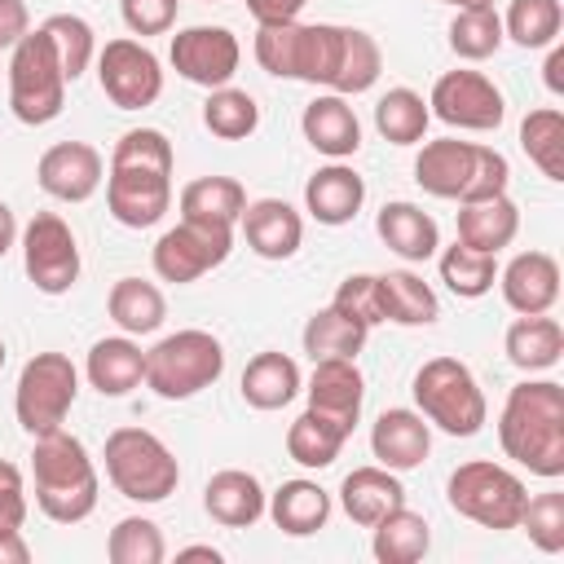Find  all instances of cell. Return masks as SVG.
Segmentation results:
<instances>
[{"label":"cell","mask_w":564,"mask_h":564,"mask_svg":"<svg viewBox=\"0 0 564 564\" xmlns=\"http://www.w3.org/2000/svg\"><path fill=\"white\" fill-rule=\"evenodd\" d=\"M498 441L511 463L542 480L564 476V388L555 379H520L498 414Z\"/></svg>","instance_id":"1"},{"label":"cell","mask_w":564,"mask_h":564,"mask_svg":"<svg viewBox=\"0 0 564 564\" xmlns=\"http://www.w3.org/2000/svg\"><path fill=\"white\" fill-rule=\"evenodd\" d=\"M31 485H35V507L57 520V524H79L97 511L101 498V476L79 436L66 427L35 436L31 445Z\"/></svg>","instance_id":"2"},{"label":"cell","mask_w":564,"mask_h":564,"mask_svg":"<svg viewBox=\"0 0 564 564\" xmlns=\"http://www.w3.org/2000/svg\"><path fill=\"white\" fill-rule=\"evenodd\" d=\"M423 150L414 154V181L432 198L449 203H480L494 194H507L511 185V163L494 145L458 141V137H436L419 141Z\"/></svg>","instance_id":"3"},{"label":"cell","mask_w":564,"mask_h":564,"mask_svg":"<svg viewBox=\"0 0 564 564\" xmlns=\"http://www.w3.org/2000/svg\"><path fill=\"white\" fill-rule=\"evenodd\" d=\"M344 31L339 22H269L256 26V62L260 70L278 75V79H300L313 88H330L335 70H339V53H344Z\"/></svg>","instance_id":"4"},{"label":"cell","mask_w":564,"mask_h":564,"mask_svg":"<svg viewBox=\"0 0 564 564\" xmlns=\"http://www.w3.org/2000/svg\"><path fill=\"white\" fill-rule=\"evenodd\" d=\"M410 392H414L419 414L432 427H441L445 436H476L485 427V419H489V401H485L471 366L458 361V357H432V361H423L414 370Z\"/></svg>","instance_id":"5"},{"label":"cell","mask_w":564,"mask_h":564,"mask_svg":"<svg viewBox=\"0 0 564 564\" xmlns=\"http://www.w3.org/2000/svg\"><path fill=\"white\" fill-rule=\"evenodd\" d=\"M101 458H106V480L128 502H145L150 507V502L172 498L176 485H181L176 454L150 427H115L106 436Z\"/></svg>","instance_id":"6"},{"label":"cell","mask_w":564,"mask_h":564,"mask_svg":"<svg viewBox=\"0 0 564 564\" xmlns=\"http://www.w3.org/2000/svg\"><path fill=\"white\" fill-rule=\"evenodd\" d=\"M225 375V344L212 330L185 326L145 348V388L163 401H189Z\"/></svg>","instance_id":"7"},{"label":"cell","mask_w":564,"mask_h":564,"mask_svg":"<svg viewBox=\"0 0 564 564\" xmlns=\"http://www.w3.org/2000/svg\"><path fill=\"white\" fill-rule=\"evenodd\" d=\"M445 498L463 520H471L480 529H494V533H507V529L520 524L529 489L511 467L489 463V458H471V463H458L449 471Z\"/></svg>","instance_id":"8"},{"label":"cell","mask_w":564,"mask_h":564,"mask_svg":"<svg viewBox=\"0 0 564 564\" xmlns=\"http://www.w3.org/2000/svg\"><path fill=\"white\" fill-rule=\"evenodd\" d=\"M66 106V75L48 44V35L35 26L9 48V110L26 128H44Z\"/></svg>","instance_id":"9"},{"label":"cell","mask_w":564,"mask_h":564,"mask_svg":"<svg viewBox=\"0 0 564 564\" xmlns=\"http://www.w3.org/2000/svg\"><path fill=\"white\" fill-rule=\"evenodd\" d=\"M75 397H79V370H75V361L66 352H35L18 370V388H13L18 427L31 441L57 432L66 423Z\"/></svg>","instance_id":"10"},{"label":"cell","mask_w":564,"mask_h":564,"mask_svg":"<svg viewBox=\"0 0 564 564\" xmlns=\"http://www.w3.org/2000/svg\"><path fill=\"white\" fill-rule=\"evenodd\" d=\"M234 251V225H216V220H194V216H181L172 229L159 234L154 251H150V264L163 282H198L203 273L220 269Z\"/></svg>","instance_id":"11"},{"label":"cell","mask_w":564,"mask_h":564,"mask_svg":"<svg viewBox=\"0 0 564 564\" xmlns=\"http://www.w3.org/2000/svg\"><path fill=\"white\" fill-rule=\"evenodd\" d=\"M22 269L40 295H66L79 282V242L57 212H35L22 234Z\"/></svg>","instance_id":"12"},{"label":"cell","mask_w":564,"mask_h":564,"mask_svg":"<svg viewBox=\"0 0 564 564\" xmlns=\"http://www.w3.org/2000/svg\"><path fill=\"white\" fill-rule=\"evenodd\" d=\"M97 84L110 106L145 110L163 93V62L141 40L119 35V40H106V48H97Z\"/></svg>","instance_id":"13"},{"label":"cell","mask_w":564,"mask_h":564,"mask_svg":"<svg viewBox=\"0 0 564 564\" xmlns=\"http://www.w3.org/2000/svg\"><path fill=\"white\" fill-rule=\"evenodd\" d=\"M427 110L463 132H494L507 119L502 88L480 70H445L427 93Z\"/></svg>","instance_id":"14"},{"label":"cell","mask_w":564,"mask_h":564,"mask_svg":"<svg viewBox=\"0 0 564 564\" xmlns=\"http://www.w3.org/2000/svg\"><path fill=\"white\" fill-rule=\"evenodd\" d=\"M172 70L198 88H225L234 84L238 75V62H242V44L229 26H185L172 35Z\"/></svg>","instance_id":"15"},{"label":"cell","mask_w":564,"mask_h":564,"mask_svg":"<svg viewBox=\"0 0 564 564\" xmlns=\"http://www.w3.org/2000/svg\"><path fill=\"white\" fill-rule=\"evenodd\" d=\"M106 207L123 229H150L172 207V172L159 167H106Z\"/></svg>","instance_id":"16"},{"label":"cell","mask_w":564,"mask_h":564,"mask_svg":"<svg viewBox=\"0 0 564 564\" xmlns=\"http://www.w3.org/2000/svg\"><path fill=\"white\" fill-rule=\"evenodd\" d=\"M35 181L57 203H88L106 181V159L88 141H57L40 154Z\"/></svg>","instance_id":"17"},{"label":"cell","mask_w":564,"mask_h":564,"mask_svg":"<svg viewBox=\"0 0 564 564\" xmlns=\"http://www.w3.org/2000/svg\"><path fill=\"white\" fill-rule=\"evenodd\" d=\"M370 454L379 467L388 471H414L427 463L432 454V423L419 414V410H405V405H392L383 410L375 423H370Z\"/></svg>","instance_id":"18"},{"label":"cell","mask_w":564,"mask_h":564,"mask_svg":"<svg viewBox=\"0 0 564 564\" xmlns=\"http://www.w3.org/2000/svg\"><path fill=\"white\" fill-rule=\"evenodd\" d=\"M238 229L260 260H291L304 242V216L286 198H251L238 216Z\"/></svg>","instance_id":"19"},{"label":"cell","mask_w":564,"mask_h":564,"mask_svg":"<svg viewBox=\"0 0 564 564\" xmlns=\"http://www.w3.org/2000/svg\"><path fill=\"white\" fill-rule=\"evenodd\" d=\"M498 286L511 313H551L560 300V260L551 251H520L498 269Z\"/></svg>","instance_id":"20"},{"label":"cell","mask_w":564,"mask_h":564,"mask_svg":"<svg viewBox=\"0 0 564 564\" xmlns=\"http://www.w3.org/2000/svg\"><path fill=\"white\" fill-rule=\"evenodd\" d=\"M366 203V181L357 167H348L344 159H330L326 167H317L308 181H304V212L317 220V225H348Z\"/></svg>","instance_id":"21"},{"label":"cell","mask_w":564,"mask_h":564,"mask_svg":"<svg viewBox=\"0 0 564 564\" xmlns=\"http://www.w3.org/2000/svg\"><path fill=\"white\" fill-rule=\"evenodd\" d=\"M300 132L326 159H352L361 150V119L339 93H317L300 115Z\"/></svg>","instance_id":"22"},{"label":"cell","mask_w":564,"mask_h":564,"mask_svg":"<svg viewBox=\"0 0 564 564\" xmlns=\"http://www.w3.org/2000/svg\"><path fill=\"white\" fill-rule=\"evenodd\" d=\"M308 410H322L348 427H357L361 419V401H366V379L357 370V357H322L313 361L308 375Z\"/></svg>","instance_id":"23"},{"label":"cell","mask_w":564,"mask_h":564,"mask_svg":"<svg viewBox=\"0 0 564 564\" xmlns=\"http://www.w3.org/2000/svg\"><path fill=\"white\" fill-rule=\"evenodd\" d=\"M375 234L383 238V247L410 264H423L441 251V225L410 198H392L379 207L375 216Z\"/></svg>","instance_id":"24"},{"label":"cell","mask_w":564,"mask_h":564,"mask_svg":"<svg viewBox=\"0 0 564 564\" xmlns=\"http://www.w3.org/2000/svg\"><path fill=\"white\" fill-rule=\"evenodd\" d=\"M264 507H269L264 485L242 467H225L203 485V511L225 529H251L264 516Z\"/></svg>","instance_id":"25"},{"label":"cell","mask_w":564,"mask_h":564,"mask_svg":"<svg viewBox=\"0 0 564 564\" xmlns=\"http://www.w3.org/2000/svg\"><path fill=\"white\" fill-rule=\"evenodd\" d=\"M84 379L101 392V397H128L132 388L145 383V352L132 335H106L88 348V361H84Z\"/></svg>","instance_id":"26"},{"label":"cell","mask_w":564,"mask_h":564,"mask_svg":"<svg viewBox=\"0 0 564 564\" xmlns=\"http://www.w3.org/2000/svg\"><path fill=\"white\" fill-rule=\"evenodd\" d=\"M339 507H344V516H348L352 524L370 529V524L383 520L388 511L405 507V485H401L397 471H388V467H379V463L352 467V471L344 476V485H339Z\"/></svg>","instance_id":"27"},{"label":"cell","mask_w":564,"mask_h":564,"mask_svg":"<svg viewBox=\"0 0 564 564\" xmlns=\"http://www.w3.org/2000/svg\"><path fill=\"white\" fill-rule=\"evenodd\" d=\"M238 392L251 410H282L304 392V375H300L295 357H286L278 348H264L242 366Z\"/></svg>","instance_id":"28"},{"label":"cell","mask_w":564,"mask_h":564,"mask_svg":"<svg viewBox=\"0 0 564 564\" xmlns=\"http://www.w3.org/2000/svg\"><path fill=\"white\" fill-rule=\"evenodd\" d=\"M330 507H335V502H330V494H326L317 480L295 476V480H282V485L269 494L264 516H269L286 538H308V533L326 529Z\"/></svg>","instance_id":"29"},{"label":"cell","mask_w":564,"mask_h":564,"mask_svg":"<svg viewBox=\"0 0 564 564\" xmlns=\"http://www.w3.org/2000/svg\"><path fill=\"white\" fill-rule=\"evenodd\" d=\"M507 361L524 375H542L564 357V326L551 313H520L502 335Z\"/></svg>","instance_id":"30"},{"label":"cell","mask_w":564,"mask_h":564,"mask_svg":"<svg viewBox=\"0 0 564 564\" xmlns=\"http://www.w3.org/2000/svg\"><path fill=\"white\" fill-rule=\"evenodd\" d=\"M520 234V207L511 194H494L480 203H458V242L498 256Z\"/></svg>","instance_id":"31"},{"label":"cell","mask_w":564,"mask_h":564,"mask_svg":"<svg viewBox=\"0 0 564 564\" xmlns=\"http://www.w3.org/2000/svg\"><path fill=\"white\" fill-rule=\"evenodd\" d=\"M379 308H383V322H397V326H432L441 317L436 291L410 269L379 273Z\"/></svg>","instance_id":"32"},{"label":"cell","mask_w":564,"mask_h":564,"mask_svg":"<svg viewBox=\"0 0 564 564\" xmlns=\"http://www.w3.org/2000/svg\"><path fill=\"white\" fill-rule=\"evenodd\" d=\"M348 436H352L348 423H339V419H330L322 410H304L286 427V454H291V463H300L308 471H322V467H330L339 458Z\"/></svg>","instance_id":"33"},{"label":"cell","mask_w":564,"mask_h":564,"mask_svg":"<svg viewBox=\"0 0 564 564\" xmlns=\"http://www.w3.org/2000/svg\"><path fill=\"white\" fill-rule=\"evenodd\" d=\"M106 313L123 335H154L167 317V300L145 278H119L106 295Z\"/></svg>","instance_id":"34"},{"label":"cell","mask_w":564,"mask_h":564,"mask_svg":"<svg viewBox=\"0 0 564 564\" xmlns=\"http://www.w3.org/2000/svg\"><path fill=\"white\" fill-rule=\"evenodd\" d=\"M427 546H432V529L410 507H397L370 524V551L379 564H414L427 555Z\"/></svg>","instance_id":"35"},{"label":"cell","mask_w":564,"mask_h":564,"mask_svg":"<svg viewBox=\"0 0 564 564\" xmlns=\"http://www.w3.org/2000/svg\"><path fill=\"white\" fill-rule=\"evenodd\" d=\"M520 150L546 181H564V110L538 106L520 119Z\"/></svg>","instance_id":"36"},{"label":"cell","mask_w":564,"mask_h":564,"mask_svg":"<svg viewBox=\"0 0 564 564\" xmlns=\"http://www.w3.org/2000/svg\"><path fill=\"white\" fill-rule=\"evenodd\" d=\"M379 75H383V48H379V40H375L370 31H361V26H348V31H344L339 70H335V79H330L326 93L361 97V93H370V88L379 84Z\"/></svg>","instance_id":"37"},{"label":"cell","mask_w":564,"mask_h":564,"mask_svg":"<svg viewBox=\"0 0 564 564\" xmlns=\"http://www.w3.org/2000/svg\"><path fill=\"white\" fill-rule=\"evenodd\" d=\"M427 123H432V110H427L423 93H414L405 84L401 88H388L375 101V128L392 145H419L427 137Z\"/></svg>","instance_id":"38"},{"label":"cell","mask_w":564,"mask_h":564,"mask_svg":"<svg viewBox=\"0 0 564 564\" xmlns=\"http://www.w3.org/2000/svg\"><path fill=\"white\" fill-rule=\"evenodd\" d=\"M366 335H370V326H361L348 313H339L335 304H326L304 322L300 344H304V352L313 361H322V357H357L366 348Z\"/></svg>","instance_id":"39"},{"label":"cell","mask_w":564,"mask_h":564,"mask_svg":"<svg viewBox=\"0 0 564 564\" xmlns=\"http://www.w3.org/2000/svg\"><path fill=\"white\" fill-rule=\"evenodd\" d=\"M436 269H441V282L458 295V300H480L494 291L498 282V256L489 251H476L467 242H454L445 251H436Z\"/></svg>","instance_id":"40"},{"label":"cell","mask_w":564,"mask_h":564,"mask_svg":"<svg viewBox=\"0 0 564 564\" xmlns=\"http://www.w3.org/2000/svg\"><path fill=\"white\" fill-rule=\"evenodd\" d=\"M247 207V189L234 176H198L181 189V216L194 220H216V225H234Z\"/></svg>","instance_id":"41"},{"label":"cell","mask_w":564,"mask_h":564,"mask_svg":"<svg viewBox=\"0 0 564 564\" xmlns=\"http://www.w3.org/2000/svg\"><path fill=\"white\" fill-rule=\"evenodd\" d=\"M40 31L48 35V44H53V53L62 62L66 84H75L97 62V35H93L88 18H79V13H48L40 22Z\"/></svg>","instance_id":"42"},{"label":"cell","mask_w":564,"mask_h":564,"mask_svg":"<svg viewBox=\"0 0 564 564\" xmlns=\"http://www.w3.org/2000/svg\"><path fill=\"white\" fill-rule=\"evenodd\" d=\"M203 128L220 141H247L256 128H260V106L247 88H212L207 101H203Z\"/></svg>","instance_id":"43"},{"label":"cell","mask_w":564,"mask_h":564,"mask_svg":"<svg viewBox=\"0 0 564 564\" xmlns=\"http://www.w3.org/2000/svg\"><path fill=\"white\" fill-rule=\"evenodd\" d=\"M564 26V4L560 0H511L502 13V35L516 40L520 48H551Z\"/></svg>","instance_id":"44"},{"label":"cell","mask_w":564,"mask_h":564,"mask_svg":"<svg viewBox=\"0 0 564 564\" xmlns=\"http://www.w3.org/2000/svg\"><path fill=\"white\" fill-rule=\"evenodd\" d=\"M502 13L498 9H458L449 22V48L463 62H485L502 48Z\"/></svg>","instance_id":"45"},{"label":"cell","mask_w":564,"mask_h":564,"mask_svg":"<svg viewBox=\"0 0 564 564\" xmlns=\"http://www.w3.org/2000/svg\"><path fill=\"white\" fill-rule=\"evenodd\" d=\"M106 555H110V564H159L167 555V542L154 520L123 516L106 538Z\"/></svg>","instance_id":"46"},{"label":"cell","mask_w":564,"mask_h":564,"mask_svg":"<svg viewBox=\"0 0 564 564\" xmlns=\"http://www.w3.org/2000/svg\"><path fill=\"white\" fill-rule=\"evenodd\" d=\"M529 533V542L546 555H560L564 551V494L560 489H546V494H533L520 511V524Z\"/></svg>","instance_id":"47"},{"label":"cell","mask_w":564,"mask_h":564,"mask_svg":"<svg viewBox=\"0 0 564 564\" xmlns=\"http://www.w3.org/2000/svg\"><path fill=\"white\" fill-rule=\"evenodd\" d=\"M123 163L172 172L176 154H172V141H167L159 128H128V132L115 141V150H110V167H123Z\"/></svg>","instance_id":"48"},{"label":"cell","mask_w":564,"mask_h":564,"mask_svg":"<svg viewBox=\"0 0 564 564\" xmlns=\"http://www.w3.org/2000/svg\"><path fill=\"white\" fill-rule=\"evenodd\" d=\"M330 304L339 313H348L352 322H361V326H379L383 322V308H379V273H348L335 286Z\"/></svg>","instance_id":"49"},{"label":"cell","mask_w":564,"mask_h":564,"mask_svg":"<svg viewBox=\"0 0 564 564\" xmlns=\"http://www.w3.org/2000/svg\"><path fill=\"white\" fill-rule=\"evenodd\" d=\"M181 0H119V18L132 35H167L176 26Z\"/></svg>","instance_id":"50"},{"label":"cell","mask_w":564,"mask_h":564,"mask_svg":"<svg viewBox=\"0 0 564 564\" xmlns=\"http://www.w3.org/2000/svg\"><path fill=\"white\" fill-rule=\"evenodd\" d=\"M26 480L18 463L0 458V533H18L26 524Z\"/></svg>","instance_id":"51"},{"label":"cell","mask_w":564,"mask_h":564,"mask_svg":"<svg viewBox=\"0 0 564 564\" xmlns=\"http://www.w3.org/2000/svg\"><path fill=\"white\" fill-rule=\"evenodd\" d=\"M31 31V9L26 0H0V48H13Z\"/></svg>","instance_id":"52"},{"label":"cell","mask_w":564,"mask_h":564,"mask_svg":"<svg viewBox=\"0 0 564 564\" xmlns=\"http://www.w3.org/2000/svg\"><path fill=\"white\" fill-rule=\"evenodd\" d=\"M304 4L308 0H247V13L256 18V26H269V22H295Z\"/></svg>","instance_id":"53"},{"label":"cell","mask_w":564,"mask_h":564,"mask_svg":"<svg viewBox=\"0 0 564 564\" xmlns=\"http://www.w3.org/2000/svg\"><path fill=\"white\" fill-rule=\"evenodd\" d=\"M542 79H546V88H551L555 97H564V44H560V40H555V44H551V53H546Z\"/></svg>","instance_id":"54"},{"label":"cell","mask_w":564,"mask_h":564,"mask_svg":"<svg viewBox=\"0 0 564 564\" xmlns=\"http://www.w3.org/2000/svg\"><path fill=\"white\" fill-rule=\"evenodd\" d=\"M0 564H31V546H26L22 529L18 533H0Z\"/></svg>","instance_id":"55"},{"label":"cell","mask_w":564,"mask_h":564,"mask_svg":"<svg viewBox=\"0 0 564 564\" xmlns=\"http://www.w3.org/2000/svg\"><path fill=\"white\" fill-rule=\"evenodd\" d=\"M18 234H22V229H18L13 207H9V203H0V260H4V256L18 247Z\"/></svg>","instance_id":"56"},{"label":"cell","mask_w":564,"mask_h":564,"mask_svg":"<svg viewBox=\"0 0 564 564\" xmlns=\"http://www.w3.org/2000/svg\"><path fill=\"white\" fill-rule=\"evenodd\" d=\"M176 560H212V564H220L225 555H220L212 542H194V546H181V551H176Z\"/></svg>","instance_id":"57"},{"label":"cell","mask_w":564,"mask_h":564,"mask_svg":"<svg viewBox=\"0 0 564 564\" xmlns=\"http://www.w3.org/2000/svg\"><path fill=\"white\" fill-rule=\"evenodd\" d=\"M441 4H454V9H494L498 0H441Z\"/></svg>","instance_id":"58"},{"label":"cell","mask_w":564,"mask_h":564,"mask_svg":"<svg viewBox=\"0 0 564 564\" xmlns=\"http://www.w3.org/2000/svg\"><path fill=\"white\" fill-rule=\"evenodd\" d=\"M4 357H9V352H4V339H0V370H4Z\"/></svg>","instance_id":"59"},{"label":"cell","mask_w":564,"mask_h":564,"mask_svg":"<svg viewBox=\"0 0 564 564\" xmlns=\"http://www.w3.org/2000/svg\"><path fill=\"white\" fill-rule=\"evenodd\" d=\"M203 4H216V0H203Z\"/></svg>","instance_id":"60"}]
</instances>
